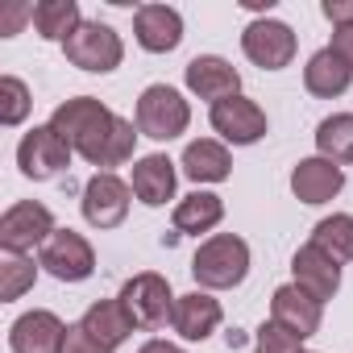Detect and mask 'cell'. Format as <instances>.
Returning <instances> with one entry per match:
<instances>
[{
	"label": "cell",
	"mask_w": 353,
	"mask_h": 353,
	"mask_svg": "<svg viewBox=\"0 0 353 353\" xmlns=\"http://www.w3.org/2000/svg\"><path fill=\"white\" fill-rule=\"evenodd\" d=\"M50 129H54L79 158H88L92 166H100V170H108V174H112V166H121V162L133 158V141L141 137L137 121L117 117L108 104H100V100H92V96H75V100L59 104V108L50 112Z\"/></svg>",
	"instance_id": "1"
},
{
	"label": "cell",
	"mask_w": 353,
	"mask_h": 353,
	"mask_svg": "<svg viewBox=\"0 0 353 353\" xmlns=\"http://www.w3.org/2000/svg\"><path fill=\"white\" fill-rule=\"evenodd\" d=\"M129 332H133V320L121 307V299H100L75 324H67L63 353H117V345H125Z\"/></svg>",
	"instance_id": "2"
},
{
	"label": "cell",
	"mask_w": 353,
	"mask_h": 353,
	"mask_svg": "<svg viewBox=\"0 0 353 353\" xmlns=\"http://www.w3.org/2000/svg\"><path fill=\"white\" fill-rule=\"evenodd\" d=\"M192 274L200 287L208 291H225V287H237L245 274H250V245L233 233H216L208 237L196 258H192Z\"/></svg>",
	"instance_id": "3"
},
{
	"label": "cell",
	"mask_w": 353,
	"mask_h": 353,
	"mask_svg": "<svg viewBox=\"0 0 353 353\" xmlns=\"http://www.w3.org/2000/svg\"><path fill=\"white\" fill-rule=\"evenodd\" d=\"M188 125H192V104L174 88L154 83V88L141 92V100H137V129H141V137L170 141V137H179Z\"/></svg>",
	"instance_id": "4"
},
{
	"label": "cell",
	"mask_w": 353,
	"mask_h": 353,
	"mask_svg": "<svg viewBox=\"0 0 353 353\" xmlns=\"http://www.w3.org/2000/svg\"><path fill=\"white\" fill-rule=\"evenodd\" d=\"M63 50H67V63H71V67L92 71V75H108V71H117L121 59H125V46H121L117 30L104 26V21H83V26L63 42Z\"/></svg>",
	"instance_id": "5"
},
{
	"label": "cell",
	"mask_w": 353,
	"mask_h": 353,
	"mask_svg": "<svg viewBox=\"0 0 353 353\" xmlns=\"http://www.w3.org/2000/svg\"><path fill=\"white\" fill-rule=\"evenodd\" d=\"M121 307L129 312L133 328H162L170 316H174V295H170V283L154 270H141L133 274L125 287H121Z\"/></svg>",
	"instance_id": "6"
},
{
	"label": "cell",
	"mask_w": 353,
	"mask_h": 353,
	"mask_svg": "<svg viewBox=\"0 0 353 353\" xmlns=\"http://www.w3.org/2000/svg\"><path fill=\"white\" fill-rule=\"evenodd\" d=\"M71 154H75V150H71L50 125H38V129H30V133L21 137V145H17V166H21L26 179L46 183V179H54V174H63V170L71 166Z\"/></svg>",
	"instance_id": "7"
},
{
	"label": "cell",
	"mask_w": 353,
	"mask_h": 353,
	"mask_svg": "<svg viewBox=\"0 0 353 353\" xmlns=\"http://www.w3.org/2000/svg\"><path fill=\"white\" fill-rule=\"evenodd\" d=\"M54 237V216L38 200H21L0 216V245L5 254H26L34 245H46Z\"/></svg>",
	"instance_id": "8"
},
{
	"label": "cell",
	"mask_w": 353,
	"mask_h": 353,
	"mask_svg": "<svg viewBox=\"0 0 353 353\" xmlns=\"http://www.w3.org/2000/svg\"><path fill=\"white\" fill-rule=\"evenodd\" d=\"M38 266L46 274H54L59 283H83L96 270V254H92V245L75 229H54V237L38 254Z\"/></svg>",
	"instance_id": "9"
},
{
	"label": "cell",
	"mask_w": 353,
	"mask_h": 353,
	"mask_svg": "<svg viewBox=\"0 0 353 353\" xmlns=\"http://www.w3.org/2000/svg\"><path fill=\"white\" fill-rule=\"evenodd\" d=\"M129 183L108 170H96L83 188V221L92 229H117L129 216Z\"/></svg>",
	"instance_id": "10"
},
{
	"label": "cell",
	"mask_w": 353,
	"mask_h": 353,
	"mask_svg": "<svg viewBox=\"0 0 353 353\" xmlns=\"http://www.w3.org/2000/svg\"><path fill=\"white\" fill-rule=\"evenodd\" d=\"M241 50H245V59H250L254 67H262V71H283V67L295 59V34H291V26L262 17V21L245 26Z\"/></svg>",
	"instance_id": "11"
},
{
	"label": "cell",
	"mask_w": 353,
	"mask_h": 353,
	"mask_svg": "<svg viewBox=\"0 0 353 353\" xmlns=\"http://www.w3.org/2000/svg\"><path fill=\"white\" fill-rule=\"evenodd\" d=\"M208 121L233 145H254L258 137H266V112L254 100H245V96H233V100L212 104V117Z\"/></svg>",
	"instance_id": "12"
},
{
	"label": "cell",
	"mask_w": 353,
	"mask_h": 353,
	"mask_svg": "<svg viewBox=\"0 0 353 353\" xmlns=\"http://www.w3.org/2000/svg\"><path fill=\"white\" fill-rule=\"evenodd\" d=\"M270 320L283 324L287 332H295L299 341H307V336L320 332L324 303H316L307 291H299L295 283H287V287H279V291L270 295Z\"/></svg>",
	"instance_id": "13"
},
{
	"label": "cell",
	"mask_w": 353,
	"mask_h": 353,
	"mask_svg": "<svg viewBox=\"0 0 353 353\" xmlns=\"http://www.w3.org/2000/svg\"><path fill=\"white\" fill-rule=\"evenodd\" d=\"M63 341H67V324L54 312H42V307L17 316L13 328H9L13 353H63Z\"/></svg>",
	"instance_id": "14"
},
{
	"label": "cell",
	"mask_w": 353,
	"mask_h": 353,
	"mask_svg": "<svg viewBox=\"0 0 353 353\" xmlns=\"http://www.w3.org/2000/svg\"><path fill=\"white\" fill-rule=\"evenodd\" d=\"M188 88H192L200 100L221 104V100L241 96V75H237V67H233L229 59H221V54H196V59L188 63Z\"/></svg>",
	"instance_id": "15"
},
{
	"label": "cell",
	"mask_w": 353,
	"mask_h": 353,
	"mask_svg": "<svg viewBox=\"0 0 353 353\" xmlns=\"http://www.w3.org/2000/svg\"><path fill=\"white\" fill-rule=\"evenodd\" d=\"M133 34L141 42V50L150 54H170L183 42V17L170 5H141L133 13Z\"/></svg>",
	"instance_id": "16"
},
{
	"label": "cell",
	"mask_w": 353,
	"mask_h": 353,
	"mask_svg": "<svg viewBox=\"0 0 353 353\" xmlns=\"http://www.w3.org/2000/svg\"><path fill=\"white\" fill-rule=\"evenodd\" d=\"M291 274H295V287H299V291H307L316 303L332 299V295H336V287H341V266H336L324 250H316L312 241L291 258Z\"/></svg>",
	"instance_id": "17"
},
{
	"label": "cell",
	"mask_w": 353,
	"mask_h": 353,
	"mask_svg": "<svg viewBox=\"0 0 353 353\" xmlns=\"http://www.w3.org/2000/svg\"><path fill=\"white\" fill-rule=\"evenodd\" d=\"M345 188V170L336 166V162H328V158H303L295 170H291V192H295V200H303V204H328L336 192Z\"/></svg>",
	"instance_id": "18"
},
{
	"label": "cell",
	"mask_w": 353,
	"mask_h": 353,
	"mask_svg": "<svg viewBox=\"0 0 353 353\" xmlns=\"http://www.w3.org/2000/svg\"><path fill=\"white\" fill-rule=\"evenodd\" d=\"M221 320H225L221 303H216L212 295H204V291H192V295H179V299H174L170 324H174V332H179L183 341H204V336H212V332L221 328Z\"/></svg>",
	"instance_id": "19"
},
{
	"label": "cell",
	"mask_w": 353,
	"mask_h": 353,
	"mask_svg": "<svg viewBox=\"0 0 353 353\" xmlns=\"http://www.w3.org/2000/svg\"><path fill=\"white\" fill-rule=\"evenodd\" d=\"M133 196L145 208H162L174 200V162L166 154H145L133 162Z\"/></svg>",
	"instance_id": "20"
},
{
	"label": "cell",
	"mask_w": 353,
	"mask_h": 353,
	"mask_svg": "<svg viewBox=\"0 0 353 353\" xmlns=\"http://www.w3.org/2000/svg\"><path fill=\"white\" fill-rule=\"evenodd\" d=\"M349 83H353V67H349L332 46L316 50V54L307 59V67H303V88H307L312 96H320V100L345 96V92H349Z\"/></svg>",
	"instance_id": "21"
},
{
	"label": "cell",
	"mask_w": 353,
	"mask_h": 353,
	"mask_svg": "<svg viewBox=\"0 0 353 353\" xmlns=\"http://www.w3.org/2000/svg\"><path fill=\"white\" fill-rule=\"evenodd\" d=\"M170 221H174V233L179 237H200V233H208V229H216L225 221V204L212 192H192V196H183L174 204Z\"/></svg>",
	"instance_id": "22"
},
{
	"label": "cell",
	"mask_w": 353,
	"mask_h": 353,
	"mask_svg": "<svg viewBox=\"0 0 353 353\" xmlns=\"http://www.w3.org/2000/svg\"><path fill=\"white\" fill-rule=\"evenodd\" d=\"M229 166H233L229 150L212 137H200L183 150V174L192 183H221V179H229Z\"/></svg>",
	"instance_id": "23"
},
{
	"label": "cell",
	"mask_w": 353,
	"mask_h": 353,
	"mask_svg": "<svg viewBox=\"0 0 353 353\" xmlns=\"http://www.w3.org/2000/svg\"><path fill=\"white\" fill-rule=\"evenodd\" d=\"M30 21H34L38 38H46V42H67V38L83 26L75 0H42V5H34Z\"/></svg>",
	"instance_id": "24"
},
{
	"label": "cell",
	"mask_w": 353,
	"mask_h": 353,
	"mask_svg": "<svg viewBox=\"0 0 353 353\" xmlns=\"http://www.w3.org/2000/svg\"><path fill=\"white\" fill-rule=\"evenodd\" d=\"M312 245L324 250L336 266H341V262H353V216H345V212L324 216V221L312 229Z\"/></svg>",
	"instance_id": "25"
},
{
	"label": "cell",
	"mask_w": 353,
	"mask_h": 353,
	"mask_svg": "<svg viewBox=\"0 0 353 353\" xmlns=\"http://www.w3.org/2000/svg\"><path fill=\"white\" fill-rule=\"evenodd\" d=\"M316 150L320 158L328 162H353V112H336V117H324L320 129H316Z\"/></svg>",
	"instance_id": "26"
},
{
	"label": "cell",
	"mask_w": 353,
	"mask_h": 353,
	"mask_svg": "<svg viewBox=\"0 0 353 353\" xmlns=\"http://www.w3.org/2000/svg\"><path fill=\"white\" fill-rule=\"evenodd\" d=\"M34 279H38L34 258H26V254H5V262H0V299H5V303L21 299V295L34 287Z\"/></svg>",
	"instance_id": "27"
},
{
	"label": "cell",
	"mask_w": 353,
	"mask_h": 353,
	"mask_svg": "<svg viewBox=\"0 0 353 353\" xmlns=\"http://www.w3.org/2000/svg\"><path fill=\"white\" fill-rule=\"evenodd\" d=\"M30 108H34V100H30V88L17 79V75H5L0 79V125H21L26 117H30Z\"/></svg>",
	"instance_id": "28"
},
{
	"label": "cell",
	"mask_w": 353,
	"mask_h": 353,
	"mask_svg": "<svg viewBox=\"0 0 353 353\" xmlns=\"http://www.w3.org/2000/svg\"><path fill=\"white\" fill-rule=\"evenodd\" d=\"M258 353H303V341L270 320V324L258 328Z\"/></svg>",
	"instance_id": "29"
},
{
	"label": "cell",
	"mask_w": 353,
	"mask_h": 353,
	"mask_svg": "<svg viewBox=\"0 0 353 353\" xmlns=\"http://www.w3.org/2000/svg\"><path fill=\"white\" fill-rule=\"evenodd\" d=\"M324 17H328L336 30L353 26V0H324Z\"/></svg>",
	"instance_id": "30"
},
{
	"label": "cell",
	"mask_w": 353,
	"mask_h": 353,
	"mask_svg": "<svg viewBox=\"0 0 353 353\" xmlns=\"http://www.w3.org/2000/svg\"><path fill=\"white\" fill-rule=\"evenodd\" d=\"M332 50L353 67V26H345V30H332Z\"/></svg>",
	"instance_id": "31"
},
{
	"label": "cell",
	"mask_w": 353,
	"mask_h": 353,
	"mask_svg": "<svg viewBox=\"0 0 353 353\" xmlns=\"http://www.w3.org/2000/svg\"><path fill=\"white\" fill-rule=\"evenodd\" d=\"M137 353H183L179 345H170V341H145Z\"/></svg>",
	"instance_id": "32"
}]
</instances>
